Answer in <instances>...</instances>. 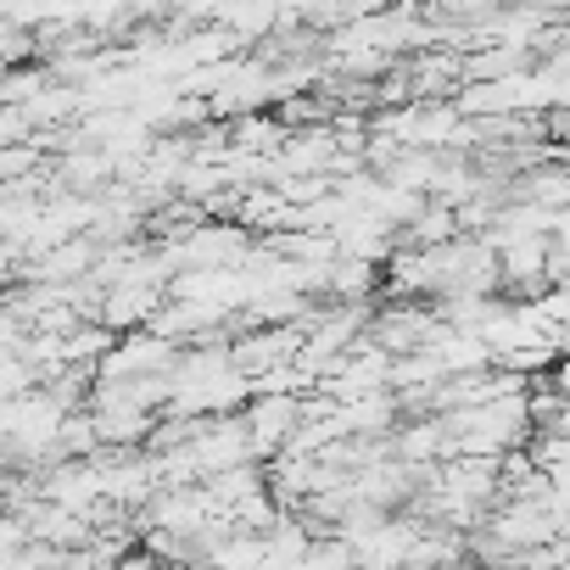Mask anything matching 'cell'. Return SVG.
Masks as SVG:
<instances>
[{
	"label": "cell",
	"mask_w": 570,
	"mask_h": 570,
	"mask_svg": "<svg viewBox=\"0 0 570 570\" xmlns=\"http://www.w3.org/2000/svg\"><path fill=\"white\" fill-rule=\"evenodd\" d=\"M392 420H397L392 392H364L353 403H336V414H331L336 436H392Z\"/></svg>",
	"instance_id": "obj_1"
},
{
	"label": "cell",
	"mask_w": 570,
	"mask_h": 570,
	"mask_svg": "<svg viewBox=\"0 0 570 570\" xmlns=\"http://www.w3.org/2000/svg\"><path fill=\"white\" fill-rule=\"evenodd\" d=\"M252 492H263V464H235V470L202 481V498H207L213 509H235V503L252 498Z\"/></svg>",
	"instance_id": "obj_2"
},
{
	"label": "cell",
	"mask_w": 570,
	"mask_h": 570,
	"mask_svg": "<svg viewBox=\"0 0 570 570\" xmlns=\"http://www.w3.org/2000/svg\"><path fill=\"white\" fill-rule=\"evenodd\" d=\"M57 564H62V553L46 548V542H23V548L12 553V570H57Z\"/></svg>",
	"instance_id": "obj_3"
},
{
	"label": "cell",
	"mask_w": 570,
	"mask_h": 570,
	"mask_svg": "<svg viewBox=\"0 0 570 570\" xmlns=\"http://www.w3.org/2000/svg\"><path fill=\"white\" fill-rule=\"evenodd\" d=\"M23 542H29L23 520H12V514H0V553H18Z\"/></svg>",
	"instance_id": "obj_4"
},
{
	"label": "cell",
	"mask_w": 570,
	"mask_h": 570,
	"mask_svg": "<svg viewBox=\"0 0 570 570\" xmlns=\"http://www.w3.org/2000/svg\"><path fill=\"white\" fill-rule=\"evenodd\" d=\"M112 570H163V564H157L151 553H140V548H135V553H124V559H118Z\"/></svg>",
	"instance_id": "obj_5"
}]
</instances>
